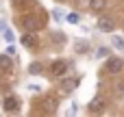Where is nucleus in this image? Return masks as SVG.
Wrapping results in <instances>:
<instances>
[{"instance_id":"nucleus-13","label":"nucleus","mask_w":124,"mask_h":117,"mask_svg":"<svg viewBox=\"0 0 124 117\" xmlns=\"http://www.w3.org/2000/svg\"><path fill=\"white\" fill-rule=\"evenodd\" d=\"M98 56H100V59H102V56H109V48H100V50H98Z\"/></svg>"},{"instance_id":"nucleus-11","label":"nucleus","mask_w":124,"mask_h":117,"mask_svg":"<svg viewBox=\"0 0 124 117\" xmlns=\"http://www.w3.org/2000/svg\"><path fill=\"white\" fill-rule=\"evenodd\" d=\"M28 72H31V74H39V72H41V65H39V63H31Z\"/></svg>"},{"instance_id":"nucleus-10","label":"nucleus","mask_w":124,"mask_h":117,"mask_svg":"<svg viewBox=\"0 0 124 117\" xmlns=\"http://www.w3.org/2000/svg\"><path fill=\"white\" fill-rule=\"evenodd\" d=\"M22 43H24L26 48H33V46H35V37H31V35H24V37H22Z\"/></svg>"},{"instance_id":"nucleus-5","label":"nucleus","mask_w":124,"mask_h":117,"mask_svg":"<svg viewBox=\"0 0 124 117\" xmlns=\"http://www.w3.org/2000/svg\"><path fill=\"white\" fill-rule=\"evenodd\" d=\"M98 28H100V30H105V33H111V30L116 28V24H113V20H109V17H100Z\"/></svg>"},{"instance_id":"nucleus-9","label":"nucleus","mask_w":124,"mask_h":117,"mask_svg":"<svg viewBox=\"0 0 124 117\" xmlns=\"http://www.w3.org/2000/svg\"><path fill=\"white\" fill-rule=\"evenodd\" d=\"M76 83H78L76 78H68V80H63V85H61V87H63L65 91H72V89L76 87Z\"/></svg>"},{"instance_id":"nucleus-4","label":"nucleus","mask_w":124,"mask_h":117,"mask_svg":"<svg viewBox=\"0 0 124 117\" xmlns=\"http://www.w3.org/2000/svg\"><path fill=\"white\" fill-rule=\"evenodd\" d=\"M2 109H4L7 113H13V111H17V98H13V96L4 98V102H2Z\"/></svg>"},{"instance_id":"nucleus-3","label":"nucleus","mask_w":124,"mask_h":117,"mask_svg":"<svg viewBox=\"0 0 124 117\" xmlns=\"http://www.w3.org/2000/svg\"><path fill=\"white\" fill-rule=\"evenodd\" d=\"M50 72H52V76H63L68 72V63L65 61H54L50 65Z\"/></svg>"},{"instance_id":"nucleus-7","label":"nucleus","mask_w":124,"mask_h":117,"mask_svg":"<svg viewBox=\"0 0 124 117\" xmlns=\"http://www.w3.org/2000/svg\"><path fill=\"white\" fill-rule=\"evenodd\" d=\"M0 67H2V69H11V67H13L11 54H0Z\"/></svg>"},{"instance_id":"nucleus-12","label":"nucleus","mask_w":124,"mask_h":117,"mask_svg":"<svg viewBox=\"0 0 124 117\" xmlns=\"http://www.w3.org/2000/svg\"><path fill=\"white\" fill-rule=\"evenodd\" d=\"M68 22L70 24H78V13H68Z\"/></svg>"},{"instance_id":"nucleus-1","label":"nucleus","mask_w":124,"mask_h":117,"mask_svg":"<svg viewBox=\"0 0 124 117\" xmlns=\"http://www.w3.org/2000/svg\"><path fill=\"white\" fill-rule=\"evenodd\" d=\"M22 26H24L26 30H39V28L44 26V20H37L35 15H24V17H22Z\"/></svg>"},{"instance_id":"nucleus-14","label":"nucleus","mask_w":124,"mask_h":117,"mask_svg":"<svg viewBox=\"0 0 124 117\" xmlns=\"http://www.w3.org/2000/svg\"><path fill=\"white\" fill-rule=\"evenodd\" d=\"M113 43H116L118 48H124V41H122V39H120V37H116V39H113Z\"/></svg>"},{"instance_id":"nucleus-8","label":"nucleus","mask_w":124,"mask_h":117,"mask_svg":"<svg viewBox=\"0 0 124 117\" xmlns=\"http://www.w3.org/2000/svg\"><path fill=\"white\" fill-rule=\"evenodd\" d=\"M107 7V0H89V9L92 11H102Z\"/></svg>"},{"instance_id":"nucleus-2","label":"nucleus","mask_w":124,"mask_h":117,"mask_svg":"<svg viewBox=\"0 0 124 117\" xmlns=\"http://www.w3.org/2000/svg\"><path fill=\"white\" fill-rule=\"evenodd\" d=\"M124 67L122 59H118V56H111L109 61H107V65H105V69L109 72V74H120V69Z\"/></svg>"},{"instance_id":"nucleus-6","label":"nucleus","mask_w":124,"mask_h":117,"mask_svg":"<svg viewBox=\"0 0 124 117\" xmlns=\"http://www.w3.org/2000/svg\"><path fill=\"white\" fill-rule=\"evenodd\" d=\"M102 109H105V100H102V98H94V100L89 102V111H92V113H100Z\"/></svg>"},{"instance_id":"nucleus-15","label":"nucleus","mask_w":124,"mask_h":117,"mask_svg":"<svg viewBox=\"0 0 124 117\" xmlns=\"http://www.w3.org/2000/svg\"><path fill=\"white\" fill-rule=\"evenodd\" d=\"M78 2H83V4H85V2H89V0H78Z\"/></svg>"}]
</instances>
